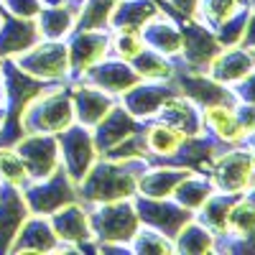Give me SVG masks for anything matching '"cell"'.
I'll use <instances>...</instances> for the list:
<instances>
[{
	"instance_id": "1",
	"label": "cell",
	"mask_w": 255,
	"mask_h": 255,
	"mask_svg": "<svg viewBox=\"0 0 255 255\" xmlns=\"http://www.w3.org/2000/svg\"><path fill=\"white\" fill-rule=\"evenodd\" d=\"M148 168L145 158L135 161H110L97 156L92 168L84 179L77 184V197L82 204H102V202H115V199H133L140 171Z\"/></svg>"
},
{
	"instance_id": "2",
	"label": "cell",
	"mask_w": 255,
	"mask_h": 255,
	"mask_svg": "<svg viewBox=\"0 0 255 255\" xmlns=\"http://www.w3.org/2000/svg\"><path fill=\"white\" fill-rule=\"evenodd\" d=\"M74 123V105H72V92L67 82H54L41 95H36L23 115H20V128L26 133H51L59 135L61 130Z\"/></svg>"
},
{
	"instance_id": "3",
	"label": "cell",
	"mask_w": 255,
	"mask_h": 255,
	"mask_svg": "<svg viewBox=\"0 0 255 255\" xmlns=\"http://www.w3.org/2000/svg\"><path fill=\"white\" fill-rule=\"evenodd\" d=\"M90 209V227L92 238L97 243L108 245H125L130 243V238L138 232L140 220L133 199H115V202H102L92 204Z\"/></svg>"
},
{
	"instance_id": "4",
	"label": "cell",
	"mask_w": 255,
	"mask_h": 255,
	"mask_svg": "<svg viewBox=\"0 0 255 255\" xmlns=\"http://www.w3.org/2000/svg\"><path fill=\"white\" fill-rule=\"evenodd\" d=\"M209 181L215 191L225 194H245L255 181V156L248 145L227 148L209 166Z\"/></svg>"
},
{
	"instance_id": "5",
	"label": "cell",
	"mask_w": 255,
	"mask_h": 255,
	"mask_svg": "<svg viewBox=\"0 0 255 255\" xmlns=\"http://www.w3.org/2000/svg\"><path fill=\"white\" fill-rule=\"evenodd\" d=\"M26 74L44 79V82H67L69 74V51L67 41H54V38H41L38 44L26 49L23 54L13 56Z\"/></svg>"
},
{
	"instance_id": "6",
	"label": "cell",
	"mask_w": 255,
	"mask_h": 255,
	"mask_svg": "<svg viewBox=\"0 0 255 255\" xmlns=\"http://www.w3.org/2000/svg\"><path fill=\"white\" fill-rule=\"evenodd\" d=\"M179 26H181V54L171 59L174 67L184 72H207L209 61L222 51L220 41L215 38V31L199 23V20L189 18H181Z\"/></svg>"
},
{
	"instance_id": "7",
	"label": "cell",
	"mask_w": 255,
	"mask_h": 255,
	"mask_svg": "<svg viewBox=\"0 0 255 255\" xmlns=\"http://www.w3.org/2000/svg\"><path fill=\"white\" fill-rule=\"evenodd\" d=\"M20 191H23V199L28 204L31 215H46L49 217L59 207L69 204V202H79L77 184L69 179L67 171H64V166H59L56 171L46 179L28 181Z\"/></svg>"
},
{
	"instance_id": "8",
	"label": "cell",
	"mask_w": 255,
	"mask_h": 255,
	"mask_svg": "<svg viewBox=\"0 0 255 255\" xmlns=\"http://www.w3.org/2000/svg\"><path fill=\"white\" fill-rule=\"evenodd\" d=\"M59 156H61V166L69 174V179L74 184H79L84 179V174L92 168V163L97 161V148L92 140V130L84 128L79 123H72L67 130H61L59 135Z\"/></svg>"
},
{
	"instance_id": "9",
	"label": "cell",
	"mask_w": 255,
	"mask_h": 255,
	"mask_svg": "<svg viewBox=\"0 0 255 255\" xmlns=\"http://www.w3.org/2000/svg\"><path fill=\"white\" fill-rule=\"evenodd\" d=\"M15 153L26 163V171L31 181L51 176L61 166L59 156V138L51 133H26L15 140Z\"/></svg>"
},
{
	"instance_id": "10",
	"label": "cell",
	"mask_w": 255,
	"mask_h": 255,
	"mask_svg": "<svg viewBox=\"0 0 255 255\" xmlns=\"http://www.w3.org/2000/svg\"><path fill=\"white\" fill-rule=\"evenodd\" d=\"M67 51H69V74L67 84L77 82L92 64L102 61L110 54V31L108 28H90V31H72L67 38Z\"/></svg>"
},
{
	"instance_id": "11",
	"label": "cell",
	"mask_w": 255,
	"mask_h": 255,
	"mask_svg": "<svg viewBox=\"0 0 255 255\" xmlns=\"http://www.w3.org/2000/svg\"><path fill=\"white\" fill-rule=\"evenodd\" d=\"M133 204H135V212H138V220L140 225H148L158 232H163L166 238H171L176 232L194 217L186 207L176 204L171 197L168 199H151V197H140L135 194L133 197Z\"/></svg>"
},
{
	"instance_id": "12",
	"label": "cell",
	"mask_w": 255,
	"mask_h": 255,
	"mask_svg": "<svg viewBox=\"0 0 255 255\" xmlns=\"http://www.w3.org/2000/svg\"><path fill=\"white\" fill-rule=\"evenodd\" d=\"M174 95H181L179 87L174 84V79H168V82L140 79L128 92L120 95V105L138 120H153L156 113L161 110V105L166 100H171Z\"/></svg>"
},
{
	"instance_id": "13",
	"label": "cell",
	"mask_w": 255,
	"mask_h": 255,
	"mask_svg": "<svg viewBox=\"0 0 255 255\" xmlns=\"http://www.w3.org/2000/svg\"><path fill=\"white\" fill-rule=\"evenodd\" d=\"M174 84L179 87V92L191 100L197 108H212V105H238L232 90H227V84H220L217 79H212L204 72H184L176 69L174 72Z\"/></svg>"
},
{
	"instance_id": "14",
	"label": "cell",
	"mask_w": 255,
	"mask_h": 255,
	"mask_svg": "<svg viewBox=\"0 0 255 255\" xmlns=\"http://www.w3.org/2000/svg\"><path fill=\"white\" fill-rule=\"evenodd\" d=\"M77 82H87V84H92V87L105 90V92L113 95V97H120L123 92L130 90L133 84H138L140 77L130 67V61H125L120 56H115V59L105 56L102 61L92 64V67L84 72Z\"/></svg>"
},
{
	"instance_id": "15",
	"label": "cell",
	"mask_w": 255,
	"mask_h": 255,
	"mask_svg": "<svg viewBox=\"0 0 255 255\" xmlns=\"http://www.w3.org/2000/svg\"><path fill=\"white\" fill-rule=\"evenodd\" d=\"M49 222L64 248H79L92 238L90 227V209L82 202H69L49 215Z\"/></svg>"
},
{
	"instance_id": "16",
	"label": "cell",
	"mask_w": 255,
	"mask_h": 255,
	"mask_svg": "<svg viewBox=\"0 0 255 255\" xmlns=\"http://www.w3.org/2000/svg\"><path fill=\"white\" fill-rule=\"evenodd\" d=\"M69 92H72V105H74V123L90 128V130L118 102L113 95H108L100 87H92L87 82H69Z\"/></svg>"
},
{
	"instance_id": "17",
	"label": "cell",
	"mask_w": 255,
	"mask_h": 255,
	"mask_svg": "<svg viewBox=\"0 0 255 255\" xmlns=\"http://www.w3.org/2000/svg\"><path fill=\"white\" fill-rule=\"evenodd\" d=\"M138 130H143L140 120L133 118L120 102H115L113 110L92 128V140H95V148H97V156H102L108 148L118 145L120 140H125L128 135H133Z\"/></svg>"
},
{
	"instance_id": "18",
	"label": "cell",
	"mask_w": 255,
	"mask_h": 255,
	"mask_svg": "<svg viewBox=\"0 0 255 255\" xmlns=\"http://www.w3.org/2000/svg\"><path fill=\"white\" fill-rule=\"evenodd\" d=\"M31 215L20 186L0 184V253H8L20 225Z\"/></svg>"
},
{
	"instance_id": "19",
	"label": "cell",
	"mask_w": 255,
	"mask_h": 255,
	"mask_svg": "<svg viewBox=\"0 0 255 255\" xmlns=\"http://www.w3.org/2000/svg\"><path fill=\"white\" fill-rule=\"evenodd\" d=\"M59 248H61V243L56 238L49 217L28 215L26 222L20 225L18 235L13 238L8 253H49V250H59Z\"/></svg>"
},
{
	"instance_id": "20",
	"label": "cell",
	"mask_w": 255,
	"mask_h": 255,
	"mask_svg": "<svg viewBox=\"0 0 255 255\" xmlns=\"http://www.w3.org/2000/svg\"><path fill=\"white\" fill-rule=\"evenodd\" d=\"M140 38L148 49H153L168 59L181 54V26L174 20V15H166L163 10H158L151 20L143 23Z\"/></svg>"
},
{
	"instance_id": "21",
	"label": "cell",
	"mask_w": 255,
	"mask_h": 255,
	"mask_svg": "<svg viewBox=\"0 0 255 255\" xmlns=\"http://www.w3.org/2000/svg\"><path fill=\"white\" fill-rule=\"evenodd\" d=\"M38 41H41V31L36 26V20L3 13V20H0V56L3 59H13L18 54H23Z\"/></svg>"
},
{
	"instance_id": "22",
	"label": "cell",
	"mask_w": 255,
	"mask_h": 255,
	"mask_svg": "<svg viewBox=\"0 0 255 255\" xmlns=\"http://www.w3.org/2000/svg\"><path fill=\"white\" fill-rule=\"evenodd\" d=\"M82 0H59V3H49L41 8L36 15V26L41 31V38H54L64 41L77 23V13H79Z\"/></svg>"
},
{
	"instance_id": "23",
	"label": "cell",
	"mask_w": 255,
	"mask_h": 255,
	"mask_svg": "<svg viewBox=\"0 0 255 255\" xmlns=\"http://www.w3.org/2000/svg\"><path fill=\"white\" fill-rule=\"evenodd\" d=\"M253 69H255V54L250 49H243V46H232V49H222L215 59H212L204 74L217 79L220 84L232 87V84L240 82Z\"/></svg>"
},
{
	"instance_id": "24",
	"label": "cell",
	"mask_w": 255,
	"mask_h": 255,
	"mask_svg": "<svg viewBox=\"0 0 255 255\" xmlns=\"http://www.w3.org/2000/svg\"><path fill=\"white\" fill-rule=\"evenodd\" d=\"M153 120L176 128V130H181L184 135H199L204 130L202 108H197V105L191 100H186L184 95H174L171 100H166Z\"/></svg>"
},
{
	"instance_id": "25",
	"label": "cell",
	"mask_w": 255,
	"mask_h": 255,
	"mask_svg": "<svg viewBox=\"0 0 255 255\" xmlns=\"http://www.w3.org/2000/svg\"><path fill=\"white\" fill-rule=\"evenodd\" d=\"M189 174H191V168H181V166H161V163L153 168L148 166L138 176L135 194L151 197V199H168L171 191L176 189V184L186 179Z\"/></svg>"
},
{
	"instance_id": "26",
	"label": "cell",
	"mask_w": 255,
	"mask_h": 255,
	"mask_svg": "<svg viewBox=\"0 0 255 255\" xmlns=\"http://www.w3.org/2000/svg\"><path fill=\"white\" fill-rule=\"evenodd\" d=\"M202 123H204V130L217 135L227 145H240L248 138V133L243 130V125L235 115V105H212V108H202Z\"/></svg>"
},
{
	"instance_id": "27",
	"label": "cell",
	"mask_w": 255,
	"mask_h": 255,
	"mask_svg": "<svg viewBox=\"0 0 255 255\" xmlns=\"http://www.w3.org/2000/svg\"><path fill=\"white\" fill-rule=\"evenodd\" d=\"M158 13L156 0H118L113 8L108 31L120 33V31H140L145 20H151Z\"/></svg>"
},
{
	"instance_id": "28",
	"label": "cell",
	"mask_w": 255,
	"mask_h": 255,
	"mask_svg": "<svg viewBox=\"0 0 255 255\" xmlns=\"http://www.w3.org/2000/svg\"><path fill=\"white\" fill-rule=\"evenodd\" d=\"M240 199V194H225V191H212L207 197V202L197 209L194 220L202 222L207 230H212L215 235H222L227 230V217H230V209Z\"/></svg>"
},
{
	"instance_id": "29",
	"label": "cell",
	"mask_w": 255,
	"mask_h": 255,
	"mask_svg": "<svg viewBox=\"0 0 255 255\" xmlns=\"http://www.w3.org/2000/svg\"><path fill=\"white\" fill-rule=\"evenodd\" d=\"M143 135H145V145H148V156L145 158H166L176 153V148L184 143V133L176 128L153 120L151 125H143Z\"/></svg>"
},
{
	"instance_id": "30",
	"label": "cell",
	"mask_w": 255,
	"mask_h": 255,
	"mask_svg": "<svg viewBox=\"0 0 255 255\" xmlns=\"http://www.w3.org/2000/svg\"><path fill=\"white\" fill-rule=\"evenodd\" d=\"M212 191H215V186H212V181H209L207 176L191 171L186 179H181V181L176 184V189L171 191V199H174L176 204L186 207L189 212H197V209L207 202V197L212 194Z\"/></svg>"
},
{
	"instance_id": "31",
	"label": "cell",
	"mask_w": 255,
	"mask_h": 255,
	"mask_svg": "<svg viewBox=\"0 0 255 255\" xmlns=\"http://www.w3.org/2000/svg\"><path fill=\"white\" fill-rule=\"evenodd\" d=\"M130 67L138 72L140 79H151V82H168L174 77V72H176L171 59L153 51V49H148V46L138 56L130 59Z\"/></svg>"
},
{
	"instance_id": "32",
	"label": "cell",
	"mask_w": 255,
	"mask_h": 255,
	"mask_svg": "<svg viewBox=\"0 0 255 255\" xmlns=\"http://www.w3.org/2000/svg\"><path fill=\"white\" fill-rule=\"evenodd\" d=\"M171 243L176 253H207V250H215V232L191 217L174 235Z\"/></svg>"
},
{
	"instance_id": "33",
	"label": "cell",
	"mask_w": 255,
	"mask_h": 255,
	"mask_svg": "<svg viewBox=\"0 0 255 255\" xmlns=\"http://www.w3.org/2000/svg\"><path fill=\"white\" fill-rule=\"evenodd\" d=\"M118 0H82L79 13H77V31H90V28H108L113 8Z\"/></svg>"
},
{
	"instance_id": "34",
	"label": "cell",
	"mask_w": 255,
	"mask_h": 255,
	"mask_svg": "<svg viewBox=\"0 0 255 255\" xmlns=\"http://www.w3.org/2000/svg\"><path fill=\"white\" fill-rule=\"evenodd\" d=\"M227 235L232 238H240L248 240L255 235V204L248 202L245 197H240L230 209V217H227Z\"/></svg>"
},
{
	"instance_id": "35",
	"label": "cell",
	"mask_w": 255,
	"mask_h": 255,
	"mask_svg": "<svg viewBox=\"0 0 255 255\" xmlns=\"http://www.w3.org/2000/svg\"><path fill=\"white\" fill-rule=\"evenodd\" d=\"M248 18H250V5H240L230 18H225L222 23L215 28V38L220 41L222 49H232V46H240L243 44Z\"/></svg>"
},
{
	"instance_id": "36",
	"label": "cell",
	"mask_w": 255,
	"mask_h": 255,
	"mask_svg": "<svg viewBox=\"0 0 255 255\" xmlns=\"http://www.w3.org/2000/svg\"><path fill=\"white\" fill-rule=\"evenodd\" d=\"M0 181L20 186V189L31 181L28 171H26V163L20 161V156L15 153L13 145H0Z\"/></svg>"
},
{
	"instance_id": "37",
	"label": "cell",
	"mask_w": 255,
	"mask_h": 255,
	"mask_svg": "<svg viewBox=\"0 0 255 255\" xmlns=\"http://www.w3.org/2000/svg\"><path fill=\"white\" fill-rule=\"evenodd\" d=\"M128 250H135V253H171L174 243H171V238H166L163 232L148 227V225H140L138 232L130 238V243H128Z\"/></svg>"
},
{
	"instance_id": "38",
	"label": "cell",
	"mask_w": 255,
	"mask_h": 255,
	"mask_svg": "<svg viewBox=\"0 0 255 255\" xmlns=\"http://www.w3.org/2000/svg\"><path fill=\"white\" fill-rule=\"evenodd\" d=\"M145 156H148V145H145L143 130L128 135L125 140H120L118 145L108 148L102 153V158H110V161H135V158H145Z\"/></svg>"
},
{
	"instance_id": "39",
	"label": "cell",
	"mask_w": 255,
	"mask_h": 255,
	"mask_svg": "<svg viewBox=\"0 0 255 255\" xmlns=\"http://www.w3.org/2000/svg\"><path fill=\"white\" fill-rule=\"evenodd\" d=\"M240 5L243 3H238V0H199V23H204L215 31Z\"/></svg>"
},
{
	"instance_id": "40",
	"label": "cell",
	"mask_w": 255,
	"mask_h": 255,
	"mask_svg": "<svg viewBox=\"0 0 255 255\" xmlns=\"http://www.w3.org/2000/svg\"><path fill=\"white\" fill-rule=\"evenodd\" d=\"M110 49H113L115 56L130 61L133 56H138L145 49V44L140 38V31H120V33L110 36Z\"/></svg>"
},
{
	"instance_id": "41",
	"label": "cell",
	"mask_w": 255,
	"mask_h": 255,
	"mask_svg": "<svg viewBox=\"0 0 255 255\" xmlns=\"http://www.w3.org/2000/svg\"><path fill=\"white\" fill-rule=\"evenodd\" d=\"M44 5H46L44 0H0L3 13L15 15V18H31V20H36V15L41 13Z\"/></svg>"
},
{
	"instance_id": "42",
	"label": "cell",
	"mask_w": 255,
	"mask_h": 255,
	"mask_svg": "<svg viewBox=\"0 0 255 255\" xmlns=\"http://www.w3.org/2000/svg\"><path fill=\"white\" fill-rule=\"evenodd\" d=\"M232 95H235L238 102H248V105H255V69L248 72L240 82L232 84Z\"/></svg>"
},
{
	"instance_id": "43",
	"label": "cell",
	"mask_w": 255,
	"mask_h": 255,
	"mask_svg": "<svg viewBox=\"0 0 255 255\" xmlns=\"http://www.w3.org/2000/svg\"><path fill=\"white\" fill-rule=\"evenodd\" d=\"M174 15L181 20V18H189V20H199V0H168Z\"/></svg>"
},
{
	"instance_id": "44",
	"label": "cell",
	"mask_w": 255,
	"mask_h": 255,
	"mask_svg": "<svg viewBox=\"0 0 255 255\" xmlns=\"http://www.w3.org/2000/svg\"><path fill=\"white\" fill-rule=\"evenodd\" d=\"M235 115L243 125V130L250 135L255 130V105H248V102H238L235 105Z\"/></svg>"
},
{
	"instance_id": "45",
	"label": "cell",
	"mask_w": 255,
	"mask_h": 255,
	"mask_svg": "<svg viewBox=\"0 0 255 255\" xmlns=\"http://www.w3.org/2000/svg\"><path fill=\"white\" fill-rule=\"evenodd\" d=\"M243 197H245L248 202H253V204H255V181H253V186H250V189L245 191V194H243Z\"/></svg>"
},
{
	"instance_id": "46",
	"label": "cell",
	"mask_w": 255,
	"mask_h": 255,
	"mask_svg": "<svg viewBox=\"0 0 255 255\" xmlns=\"http://www.w3.org/2000/svg\"><path fill=\"white\" fill-rule=\"evenodd\" d=\"M245 143H248V148H250V151H253V156H255V130L245 138Z\"/></svg>"
},
{
	"instance_id": "47",
	"label": "cell",
	"mask_w": 255,
	"mask_h": 255,
	"mask_svg": "<svg viewBox=\"0 0 255 255\" xmlns=\"http://www.w3.org/2000/svg\"><path fill=\"white\" fill-rule=\"evenodd\" d=\"M5 105V92H3V82H0V108Z\"/></svg>"
},
{
	"instance_id": "48",
	"label": "cell",
	"mask_w": 255,
	"mask_h": 255,
	"mask_svg": "<svg viewBox=\"0 0 255 255\" xmlns=\"http://www.w3.org/2000/svg\"><path fill=\"white\" fill-rule=\"evenodd\" d=\"M3 120H5V110L0 108V125H3Z\"/></svg>"
},
{
	"instance_id": "49",
	"label": "cell",
	"mask_w": 255,
	"mask_h": 255,
	"mask_svg": "<svg viewBox=\"0 0 255 255\" xmlns=\"http://www.w3.org/2000/svg\"><path fill=\"white\" fill-rule=\"evenodd\" d=\"M248 5H250V10H255V0H248Z\"/></svg>"
},
{
	"instance_id": "50",
	"label": "cell",
	"mask_w": 255,
	"mask_h": 255,
	"mask_svg": "<svg viewBox=\"0 0 255 255\" xmlns=\"http://www.w3.org/2000/svg\"><path fill=\"white\" fill-rule=\"evenodd\" d=\"M44 3H46V5H49V3H59V0H44Z\"/></svg>"
},
{
	"instance_id": "51",
	"label": "cell",
	"mask_w": 255,
	"mask_h": 255,
	"mask_svg": "<svg viewBox=\"0 0 255 255\" xmlns=\"http://www.w3.org/2000/svg\"><path fill=\"white\" fill-rule=\"evenodd\" d=\"M0 69H3V56H0Z\"/></svg>"
},
{
	"instance_id": "52",
	"label": "cell",
	"mask_w": 255,
	"mask_h": 255,
	"mask_svg": "<svg viewBox=\"0 0 255 255\" xmlns=\"http://www.w3.org/2000/svg\"><path fill=\"white\" fill-rule=\"evenodd\" d=\"M0 20H3V8H0Z\"/></svg>"
},
{
	"instance_id": "53",
	"label": "cell",
	"mask_w": 255,
	"mask_h": 255,
	"mask_svg": "<svg viewBox=\"0 0 255 255\" xmlns=\"http://www.w3.org/2000/svg\"><path fill=\"white\" fill-rule=\"evenodd\" d=\"M253 54H255V49H253Z\"/></svg>"
}]
</instances>
